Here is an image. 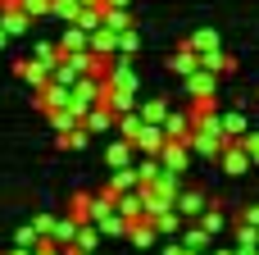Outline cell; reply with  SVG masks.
I'll return each mask as SVG.
<instances>
[{
    "label": "cell",
    "mask_w": 259,
    "mask_h": 255,
    "mask_svg": "<svg viewBox=\"0 0 259 255\" xmlns=\"http://www.w3.org/2000/svg\"><path fill=\"white\" fill-rule=\"evenodd\" d=\"M27 23H32V14H27L23 5H0V27H5L9 37H23Z\"/></svg>",
    "instance_id": "cell-2"
},
{
    "label": "cell",
    "mask_w": 259,
    "mask_h": 255,
    "mask_svg": "<svg viewBox=\"0 0 259 255\" xmlns=\"http://www.w3.org/2000/svg\"><path fill=\"white\" fill-rule=\"evenodd\" d=\"M96 228H100V237H127V219L118 210H109L105 219H96Z\"/></svg>",
    "instance_id": "cell-13"
},
{
    "label": "cell",
    "mask_w": 259,
    "mask_h": 255,
    "mask_svg": "<svg viewBox=\"0 0 259 255\" xmlns=\"http://www.w3.org/2000/svg\"><path fill=\"white\" fill-rule=\"evenodd\" d=\"M5 46H9V32H5V27H0V50H5Z\"/></svg>",
    "instance_id": "cell-35"
},
{
    "label": "cell",
    "mask_w": 259,
    "mask_h": 255,
    "mask_svg": "<svg viewBox=\"0 0 259 255\" xmlns=\"http://www.w3.org/2000/svg\"><path fill=\"white\" fill-rule=\"evenodd\" d=\"M187 160H191V146H187V141H164V146H159V164H164V169L182 173Z\"/></svg>",
    "instance_id": "cell-1"
},
{
    "label": "cell",
    "mask_w": 259,
    "mask_h": 255,
    "mask_svg": "<svg viewBox=\"0 0 259 255\" xmlns=\"http://www.w3.org/2000/svg\"><path fill=\"white\" fill-rule=\"evenodd\" d=\"M223 169H228V173H246V169H250V155H246V146H232V151H223Z\"/></svg>",
    "instance_id": "cell-16"
},
{
    "label": "cell",
    "mask_w": 259,
    "mask_h": 255,
    "mask_svg": "<svg viewBox=\"0 0 259 255\" xmlns=\"http://www.w3.org/2000/svg\"><path fill=\"white\" fill-rule=\"evenodd\" d=\"M187 78H191V96H200V100H209V91H214V78H209V68H200V73L191 68Z\"/></svg>",
    "instance_id": "cell-18"
},
{
    "label": "cell",
    "mask_w": 259,
    "mask_h": 255,
    "mask_svg": "<svg viewBox=\"0 0 259 255\" xmlns=\"http://www.w3.org/2000/svg\"><path fill=\"white\" fill-rule=\"evenodd\" d=\"M114 123H118V114H114L109 105H96V110L82 114V128H87V132H109Z\"/></svg>",
    "instance_id": "cell-5"
},
{
    "label": "cell",
    "mask_w": 259,
    "mask_h": 255,
    "mask_svg": "<svg viewBox=\"0 0 259 255\" xmlns=\"http://www.w3.org/2000/svg\"><path fill=\"white\" fill-rule=\"evenodd\" d=\"M9 255H32V246H14V251H9Z\"/></svg>",
    "instance_id": "cell-33"
},
{
    "label": "cell",
    "mask_w": 259,
    "mask_h": 255,
    "mask_svg": "<svg viewBox=\"0 0 259 255\" xmlns=\"http://www.w3.org/2000/svg\"><path fill=\"white\" fill-rule=\"evenodd\" d=\"M32 59L36 64H46V68H55L64 55H59V46H50V41H41V46H32Z\"/></svg>",
    "instance_id": "cell-21"
},
{
    "label": "cell",
    "mask_w": 259,
    "mask_h": 255,
    "mask_svg": "<svg viewBox=\"0 0 259 255\" xmlns=\"http://www.w3.org/2000/svg\"><path fill=\"white\" fill-rule=\"evenodd\" d=\"M150 224H155L159 237H178V233H182V214H178V210H159Z\"/></svg>",
    "instance_id": "cell-12"
},
{
    "label": "cell",
    "mask_w": 259,
    "mask_h": 255,
    "mask_svg": "<svg viewBox=\"0 0 259 255\" xmlns=\"http://www.w3.org/2000/svg\"><path fill=\"white\" fill-rule=\"evenodd\" d=\"M200 228H205L209 237H219V233L228 228V219H223V210H219V205H205V214H200Z\"/></svg>",
    "instance_id": "cell-17"
},
{
    "label": "cell",
    "mask_w": 259,
    "mask_h": 255,
    "mask_svg": "<svg viewBox=\"0 0 259 255\" xmlns=\"http://www.w3.org/2000/svg\"><path fill=\"white\" fill-rule=\"evenodd\" d=\"M127 242H132L137 251H150V246L159 242V233H155L150 219H132V224H127Z\"/></svg>",
    "instance_id": "cell-4"
},
{
    "label": "cell",
    "mask_w": 259,
    "mask_h": 255,
    "mask_svg": "<svg viewBox=\"0 0 259 255\" xmlns=\"http://www.w3.org/2000/svg\"><path fill=\"white\" fill-rule=\"evenodd\" d=\"M32 228H36V237L46 242V237H50V228H55V214H36V219H32Z\"/></svg>",
    "instance_id": "cell-26"
},
{
    "label": "cell",
    "mask_w": 259,
    "mask_h": 255,
    "mask_svg": "<svg viewBox=\"0 0 259 255\" xmlns=\"http://www.w3.org/2000/svg\"><path fill=\"white\" fill-rule=\"evenodd\" d=\"M18 78H23L32 91H41V87L50 82V68H46V64H36V59H18Z\"/></svg>",
    "instance_id": "cell-7"
},
{
    "label": "cell",
    "mask_w": 259,
    "mask_h": 255,
    "mask_svg": "<svg viewBox=\"0 0 259 255\" xmlns=\"http://www.w3.org/2000/svg\"><path fill=\"white\" fill-rule=\"evenodd\" d=\"M73 219L77 224H91V196H73Z\"/></svg>",
    "instance_id": "cell-23"
},
{
    "label": "cell",
    "mask_w": 259,
    "mask_h": 255,
    "mask_svg": "<svg viewBox=\"0 0 259 255\" xmlns=\"http://www.w3.org/2000/svg\"><path fill=\"white\" fill-rule=\"evenodd\" d=\"M59 255H64V251H59Z\"/></svg>",
    "instance_id": "cell-38"
},
{
    "label": "cell",
    "mask_w": 259,
    "mask_h": 255,
    "mask_svg": "<svg viewBox=\"0 0 259 255\" xmlns=\"http://www.w3.org/2000/svg\"><path fill=\"white\" fill-rule=\"evenodd\" d=\"M132 187H141V178H137V169L127 164V169H114V178H109V192H132Z\"/></svg>",
    "instance_id": "cell-15"
},
{
    "label": "cell",
    "mask_w": 259,
    "mask_h": 255,
    "mask_svg": "<svg viewBox=\"0 0 259 255\" xmlns=\"http://www.w3.org/2000/svg\"><path fill=\"white\" fill-rule=\"evenodd\" d=\"M32 255H59V246H55V242H36V246H32Z\"/></svg>",
    "instance_id": "cell-29"
},
{
    "label": "cell",
    "mask_w": 259,
    "mask_h": 255,
    "mask_svg": "<svg viewBox=\"0 0 259 255\" xmlns=\"http://www.w3.org/2000/svg\"><path fill=\"white\" fill-rule=\"evenodd\" d=\"M159 128H164L168 141H187V137H191V119H187V114H168Z\"/></svg>",
    "instance_id": "cell-10"
},
{
    "label": "cell",
    "mask_w": 259,
    "mask_h": 255,
    "mask_svg": "<svg viewBox=\"0 0 259 255\" xmlns=\"http://www.w3.org/2000/svg\"><path fill=\"white\" fill-rule=\"evenodd\" d=\"M200 255H209V251H200Z\"/></svg>",
    "instance_id": "cell-37"
},
{
    "label": "cell",
    "mask_w": 259,
    "mask_h": 255,
    "mask_svg": "<svg viewBox=\"0 0 259 255\" xmlns=\"http://www.w3.org/2000/svg\"><path fill=\"white\" fill-rule=\"evenodd\" d=\"M164 255H200V251H191V246H182V242H168Z\"/></svg>",
    "instance_id": "cell-28"
},
{
    "label": "cell",
    "mask_w": 259,
    "mask_h": 255,
    "mask_svg": "<svg viewBox=\"0 0 259 255\" xmlns=\"http://www.w3.org/2000/svg\"><path fill=\"white\" fill-rule=\"evenodd\" d=\"M87 137H91V132H87L82 123H77V128L59 132V151H82V146H87Z\"/></svg>",
    "instance_id": "cell-19"
},
{
    "label": "cell",
    "mask_w": 259,
    "mask_h": 255,
    "mask_svg": "<svg viewBox=\"0 0 259 255\" xmlns=\"http://www.w3.org/2000/svg\"><path fill=\"white\" fill-rule=\"evenodd\" d=\"M141 119H146V123H164V119H168V105H164V100H150V105H141Z\"/></svg>",
    "instance_id": "cell-22"
},
{
    "label": "cell",
    "mask_w": 259,
    "mask_h": 255,
    "mask_svg": "<svg viewBox=\"0 0 259 255\" xmlns=\"http://www.w3.org/2000/svg\"><path fill=\"white\" fill-rule=\"evenodd\" d=\"M237 132H246V119L241 114H228L223 119V137H237Z\"/></svg>",
    "instance_id": "cell-25"
},
{
    "label": "cell",
    "mask_w": 259,
    "mask_h": 255,
    "mask_svg": "<svg viewBox=\"0 0 259 255\" xmlns=\"http://www.w3.org/2000/svg\"><path fill=\"white\" fill-rule=\"evenodd\" d=\"M64 255H96V251H77V246H68V251H64Z\"/></svg>",
    "instance_id": "cell-34"
},
{
    "label": "cell",
    "mask_w": 259,
    "mask_h": 255,
    "mask_svg": "<svg viewBox=\"0 0 259 255\" xmlns=\"http://www.w3.org/2000/svg\"><path fill=\"white\" fill-rule=\"evenodd\" d=\"M232 251H237V255H259V242H237Z\"/></svg>",
    "instance_id": "cell-30"
},
{
    "label": "cell",
    "mask_w": 259,
    "mask_h": 255,
    "mask_svg": "<svg viewBox=\"0 0 259 255\" xmlns=\"http://www.w3.org/2000/svg\"><path fill=\"white\" fill-rule=\"evenodd\" d=\"M36 242H41V237H36V228H32V224H23V228L14 233V246H36Z\"/></svg>",
    "instance_id": "cell-24"
},
{
    "label": "cell",
    "mask_w": 259,
    "mask_h": 255,
    "mask_svg": "<svg viewBox=\"0 0 259 255\" xmlns=\"http://www.w3.org/2000/svg\"><path fill=\"white\" fill-rule=\"evenodd\" d=\"M241 224H255V228H259V205H250V210L241 214Z\"/></svg>",
    "instance_id": "cell-31"
},
{
    "label": "cell",
    "mask_w": 259,
    "mask_h": 255,
    "mask_svg": "<svg viewBox=\"0 0 259 255\" xmlns=\"http://www.w3.org/2000/svg\"><path fill=\"white\" fill-rule=\"evenodd\" d=\"M205 205H209V196H205V192H178V201H173V210H178L182 219H200V214H205Z\"/></svg>",
    "instance_id": "cell-3"
},
{
    "label": "cell",
    "mask_w": 259,
    "mask_h": 255,
    "mask_svg": "<svg viewBox=\"0 0 259 255\" xmlns=\"http://www.w3.org/2000/svg\"><path fill=\"white\" fill-rule=\"evenodd\" d=\"M73 246H77V251H96V246H100V228H96V224H82L77 237H73Z\"/></svg>",
    "instance_id": "cell-20"
},
{
    "label": "cell",
    "mask_w": 259,
    "mask_h": 255,
    "mask_svg": "<svg viewBox=\"0 0 259 255\" xmlns=\"http://www.w3.org/2000/svg\"><path fill=\"white\" fill-rule=\"evenodd\" d=\"M114 210L132 224V219H146V201H141V187H132V192H123L118 201H114Z\"/></svg>",
    "instance_id": "cell-6"
},
{
    "label": "cell",
    "mask_w": 259,
    "mask_h": 255,
    "mask_svg": "<svg viewBox=\"0 0 259 255\" xmlns=\"http://www.w3.org/2000/svg\"><path fill=\"white\" fill-rule=\"evenodd\" d=\"M87 41H91V32H87V27H77V23H68V27H64V37H59V55L87 50Z\"/></svg>",
    "instance_id": "cell-9"
},
{
    "label": "cell",
    "mask_w": 259,
    "mask_h": 255,
    "mask_svg": "<svg viewBox=\"0 0 259 255\" xmlns=\"http://www.w3.org/2000/svg\"><path fill=\"white\" fill-rule=\"evenodd\" d=\"M77 228H82V224H77L73 214H68V219H55V228H50V237H46V242H55L59 251H68V246H73V237H77Z\"/></svg>",
    "instance_id": "cell-8"
},
{
    "label": "cell",
    "mask_w": 259,
    "mask_h": 255,
    "mask_svg": "<svg viewBox=\"0 0 259 255\" xmlns=\"http://www.w3.org/2000/svg\"><path fill=\"white\" fill-rule=\"evenodd\" d=\"M105 160H109V169H127V164L137 160V146H132V141H114V146L105 151Z\"/></svg>",
    "instance_id": "cell-11"
},
{
    "label": "cell",
    "mask_w": 259,
    "mask_h": 255,
    "mask_svg": "<svg viewBox=\"0 0 259 255\" xmlns=\"http://www.w3.org/2000/svg\"><path fill=\"white\" fill-rule=\"evenodd\" d=\"M209 255H237V251H209Z\"/></svg>",
    "instance_id": "cell-36"
},
{
    "label": "cell",
    "mask_w": 259,
    "mask_h": 255,
    "mask_svg": "<svg viewBox=\"0 0 259 255\" xmlns=\"http://www.w3.org/2000/svg\"><path fill=\"white\" fill-rule=\"evenodd\" d=\"M178 242H182V246H191V251H209V242H214V237H209L200 224H191V228H182V233H178Z\"/></svg>",
    "instance_id": "cell-14"
},
{
    "label": "cell",
    "mask_w": 259,
    "mask_h": 255,
    "mask_svg": "<svg viewBox=\"0 0 259 255\" xmlns=\"http://www.w3.org/2000/svg\"><path fill=\"white\" fill-rule=\"evenodd\" d=\"M173 68H178V73H191V68H196V55H191V50L173 55Z\"/></svg>",
    "instance_id": "cell-27"
},
{
    "label": "cell",
    "mask_w": 259,
    "mask_h": 255,
    "mask_svg": "<svg viewBox=\"0 0 259 255\" xmlns=\"http://www.w3.org/2000/svg\"><path fill=\"white\" fill-rule=\"evenodd\" d=\"M246 155H250V160L259 164V137H250V141H246Z\"/></svg>",
    "instance_id": "cell-32"
}]
</instances>
